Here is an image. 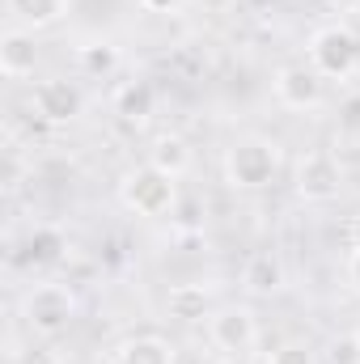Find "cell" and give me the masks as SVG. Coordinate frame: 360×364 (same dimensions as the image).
Here are the masks:
<instances>
[{
  "label": "cell",
  "instance_id": "obj_1",
  "mask_svg": "<svg viewBox=\"0 0 360 364\" xmlns=\"http://www.w3.org/2000/svg\"><path fill=\"white\" fill-rule=\"evenodd\" d=\"M77 318V292L68 284H34L26 296H21V322L30 326V335L38 339H55L73 326Z\"/></svg>",
  "mask_w": 360,
  "mask_h": 364
},
{
  "label": "cell",
  "instance_id": "obj_2",
  "mask_svg": "<svg viewBox=\"0 0 360 364\" xmlns=\"http://www.w3.org/2000/svg\"><path fill=\"white\" fill-rule=\"evenodd\" d=\"M119 199H123L127 212L157 220V216L174 212V203H179V182L170 178V174H162L157 166L144 161V166H132V170L123 174V182H119Z\"/></svg>",
  "mask_w": 360,
  "mask_h": 364
},
{
  "label": "cell",
  "instance_id": "obj_3",
  "mask_svg": "<svg viewBox=\"0 0 360 364\" xmlns=\"http://www.w3.org/2000/svg\"><path fill=\"white\" fill-rule=\"evenodd\" d=\"M280 170V144L263 136H246L225 153V178L233 191H263Z\"/></svg>",
  "mask_w": 360,
  "mask_h": 364
},
{
  "label": "cell",
  "instance_id": "obj_4",
  "mask_svg": "<svg viewBox=\"0 0 360 364\" xmlns=\"http://www.w3.org/2000/svg\"><path fill=\"white\" fill-rule=\"evenodd\" d=\"M360 60V43L348 26H318L309 34V64L322 73V77H352Z\"/></svg>",
  "mask_w": 360,
  "mask_h": 364
},
{
  "label": "cell",
  "instance_id": "obj_5",
  "mask_svg": "<svg viewBox=\"0 0 360 364\" xmlns=\"http://www.w3.org/2000/svg\"><path fill=\"white\" fill-rule=\"evenodd\" d=\"M339 191H344V166H339L335 153L309 149V153L297 161V195H301L305 203H331Z\"/></svg>",
  "mask_w": 360,
  "mask_h": 364
},
{
  "label": "cell",
  "instance_id": "obj_6",
  "mask_svg": "<svg viewBox=\"0 0 360 364\" xmlns=\"http://www.w3.org/2000/svg\"><path fill=\"white\" fill-rule=\"evenodd\" d=\"M208 339H212V348H221L229 356H246L259 343V322L246 305H221L208 318Z\"/></svg>",
  "mask_w": 360,
  "mask_h": 364
},
{
  "label": "cell",
  "instance_id": "obj_7",
  "mask_svg": "<svg viewBox=\"0 0 360 364\" xmlns=\"http://www.w3.org/2000/svg\"><path fill=\"white\" fill-rule=\"evenodd\" d=\"M271 93L288 110H314L322 102V73L314 64H284L271 77Z\"/></svg>",
  "mask_w": 360,
  "mask_h": 364
},
{
  "label": "cell",
  "instance_id": "obj_8",
  "mask_svg": "<svg viewBox=\"0 0 360 364\" xmlns=\"http://www.w3.org/2000/svg\"><path fill=\"white\" fill-rule=\"evenodd\" d=\"M30 110L47 123V127H64L81 114V90L64 77H51V81H38L30 93Z\"/></svg>",
  "mask_w": 360,
  "mask_h": 364
},
{
  "label": "cell",
  "instance_id": "obj_9",
  "mask_svg": "<svg viewBox=\"0 0 360 364\" xmlns=\"http://www.w3.org/2000/svg\"><path fill=\"white\" fill-rule=\"evenodd\" d=\"M34 64H38V43L30 30H4L0 34V73L9 81H26L34 77Z\"/></svg>",
  "mask_w": 360,
  "mask_h": 364
},
{
  "label": "cell",
  "instance_id": "obj_10",
  "mask_svg": "<svg viewBox=\"0 0 360 364\" xmlns=\"http://www.w3.org/2000/svg\"><path fill=\"white\" fill-rule=\"evenodd\" d=\"M115 364H179V348L162 335H132L119 343Z\"/></svg>",
  "mask_w": 360,
  "mask_h": 364
},
{
  "label": "cell",
  "instance_id": "obj_11",
  "mask_svg": "<svg viewBox=\"0 0 360 364\" xmlns=\"http://www.w3.org/2000/svg\"><path fill=\"white\" fill-rule=\"evenodd\" d=\"M4 4H9L13 21H21V30H30V34L60 26L68 13V0H4Z\"/></svg>",
  "mask_w": 360,
  "mask_h": 364
},
{
  "label": "cell",
  "instance_id": "obj_12",
  "mask_svg": "<svg viewBox=\"0 0 360 364\" xmlns=\"http://www.w3.org/2000/svg\"><path fill=\"white\" fill-rule=\"evenodd\" d=\"M166 309L179 322H203V318H212V296L203 284H174L166 292Z\"/></svg>",
  "mask_w": 360,
  "mask_h": 364
},
{
  "label": "cell",
  "instance_id": "obj_13",
  "mask_svg": "<svg viewBox=\"0 0 360 364\" xmlns=\"http://www.w3.org/2000/svg\"><path fill=\"white\" fill-rule=\"evenodd\" d=\"M149 166H157L162 174L179 178V174H186V166H191V144H186L182 136H174V132L157 136L153 149H149Z\"/></svg>",
  "mask_w": 360,
  "mask_h": 364
},
{
  "label": "cell",
  "instance_id": "obj_14",
  "mask_svg": "<svg viewBox=\"0 0 360 364\" xmlns=\"http://www.w3.org/2000/svg\"><path fill=\"white\" fill-rule=\"evenodd\" d=\"M242 284H246L250 296H271V292H280V288H284V267H280V259H271V255H255V259L246 263Z\"/></svg>",
  "mask_w": 360,
  "mask_h": 364
},
{
  "label": "cell",
  "instance_id": "obj_15",
  "mask_svg": "<svg viewBox=\"0 0 360 364\" xmlns=\"http://www.w3.org/2000/svg\"><path fill=\"white\" fill-rule=\"evenodd\" d=\"M115 110H119L127 123H144V119L153 114V85H144V81L123 85V90L115 93Z\"/></svg>",
  "mask_w": 360,
  "mask_h": 364
},
{
  "label": "cell",
  "instance_id": "obj_16",
  "mask_svg": "<svg viewBox=\"0 0 360 364\" xmlns=\"http://www.w3.org/2000/svg\"><path fill=\"white\" fill-rule=\"evenodd\" d=\"M77 68L81 73H90V77H110L115 68H119V47L115 43H85V47H77Z\"/></svg>",
  "mask_w": 360,
  "mask_h": 364
},
{
  "label": "cell",
  "instance_id": "obj_17",
  "mask_svg": "<svg viewBox=\"0 0 360 364\" xmlns=\"http://www.w3.org/2000/svg\"><path fill=\"white\" fill-rule=\"evenodd\" d=\"M60 255H64V233L60 229H47L43 225V229L30 233V259L34 263H55Z\"/></svg>",
  "mask_w": 360,
  "mask_h": 364
},
{
  "label": "cell",
  "instance_id": "obj_18",
  "mask_svg": "<svg viewBox=\"0 0 360 364\" xmlns=\"http://www.w3.org/2000/svg\"><path fill=\"white\" fill-rule=\"evenodd\" d=\"M268 364H314V343L309 339H284L271 348Z\"/></svg>",
  "mask_w": 360,
  "mask_h": 364
},
{
  "label": "cell",
  "instance_id": "obj_19",
  "mask_svg": "<svg viewBox=\"0 0 360 364\" xmlns=\"http://www.w3.org/2000/svg\"><path fill=\"white\" fill-rule=\"evenodd\" d=\"M327 360L331 364H360V339L356 335H339V339H331Z\"/></svg>",
  "mask_w": 360,
  "mask_h": 364
},
{
  "label": "cell",
  "instance_id": "obj_20",
  "mask_svg": "<svg viewBox=\"0 0 360 364\" xmlns=\"http://www.w3.org/2000/svg\"><path fill=\"white\" fill-rule=\"evenodd\" d=\"M339 127L352 132V136H360V97H348V102L339 106Z\"/></svg>",
  "mask_w": 360,
  "mask_h": 364
},
{
  "label": "cell",
  "instance_id": "obj_21",
  "mask_svg": "<svg viewBox=\"0 0 360 364\" xmlns=\"http://www.w3.org/2000/svg\"><path fill=\"white\" fill-rule=\"evenodd\" d=\"M136 4H140L144 13H162V17H170V13H179L186 0H136Z\"/></svg>",
  "mask_w": 360,
  "mask_h": 364
},
{
  "label": "cell",
  "instance_id": "obj_22",
  "mask_svg": "<svg viewBox=\"0 0 360 364\" xmlns=\"http://www.w3.org/2000/svg\"><path fill=\"white\" fill-rule=\"evenodd\" d=\"M348 284L360 292V246H352V255H348Z\"/></svg>",
  "mask_w": 360,
  "mask_h": 364
},
{
  "label": "cell",
  "instance_id": "obj_23",
  "mask_svg": "<svg viewBox=\"0 0 360 364\" xmlns=\"http://www.w3.org/2000/svg\"><path fill=\"white\" fill-rule=\"evenodd\" d=\"M195 4H199L203 13H225V9H229L233 0H195Z\"/></svg>",
  "mask_w": 360,
  "mask_h": 364
},
{
  "label": "cell",
  "instance_id": "obj_24",
  "mask_svg": "<svg viewBox=\"0 0 360 364\" xmlns=\"http://www.w3.org/2000/svg\"><path fill=\"white\" fill-rule=\"evenodd\" d=\"M348 237H352V246H360V216H352V225H348Z\"/></svg>",
  "mask_w": 360,
  "mask_h": 364
},
{
  "label": "cell",
  "instance_id": "obj_25",
  "mask_svg": "<svg viewBox=\"0 0 360 364\" xmlns=\"http://www.w3.org/2000/svg\"><path fill=\"white\" fill-rule=\"evenodd\" d=\"M225 364H255V360H246V356H229Z\"/></svg>",
  "mask_w": 360,
  "mask_h": 364
},
{
  "label": "cell",
  "instance_id": "obj_26",
  "mask_svg": "<svg viewBox=\"0 0 360 364\" xmlns=\"http://www.w3.org/2000/svg\"><path fill=\"white\" fill-rule=\"evenodd\" d=\"M352 13H356V21H360V0H356V4H352Z\"/></svg>",
  "mask_w": 360,
  "mask_h": 364
},
{
  "label": "cell",
  "instance_id": "obj_27",
  "mask_svg": "<svg viewBox=\"0 0 360 364\" xmlns=\"http://www.w3.org/2000/svg\"><path fill=\"white\" fill-rule=\"evenodd\" d=\"M356 339H360V331H356Z\"/></svg>",
  "mask_w": 360,
  "mask_h": 364
}]
</instances>
